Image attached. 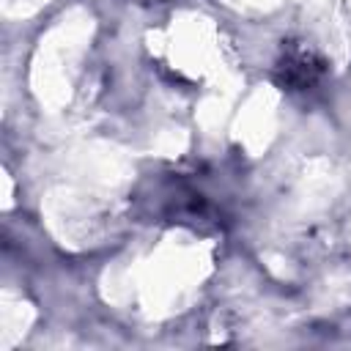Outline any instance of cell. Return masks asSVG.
I'll list each match as a JSON object with an SVG mask.
<instances>
[{
	"mask_svg": "<svg viewBox=\"0 0 351 351\" xmlns=\"http://www.w3.org/2000/svg\"><path fill=\"white\" fill-rule=\"evenodd\" d=\"M326 71V60L304 41H282V52L274 63V80L285 90H307Z\"/></svg>",
	"mask_w": 351,
	"mask_h": 351,
	"instance_id": "1",
	"label": "cell"
}]
</instances>
